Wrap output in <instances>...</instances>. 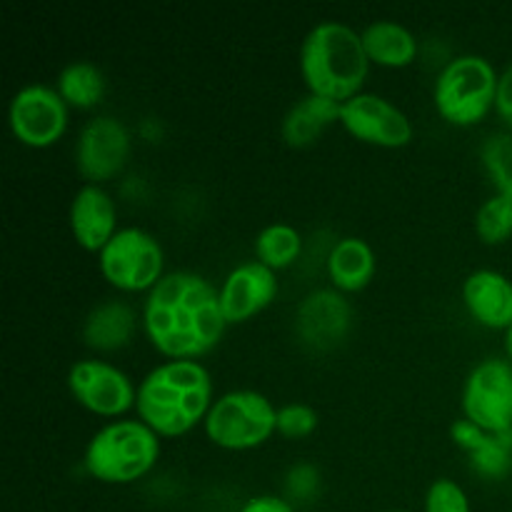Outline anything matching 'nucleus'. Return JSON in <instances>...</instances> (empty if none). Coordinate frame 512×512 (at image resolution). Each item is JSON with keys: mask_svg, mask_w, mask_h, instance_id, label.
Instances as JSON below:
<instances>
[{"mask_svg": "<svg viewBox=\"0 0 512 512\" xmlns=\"http://www.w3.org/2000/svg\"><path fill=\"white\" fill-rule=\"evenodd\" d=\"M140 323L165 360H200L228 328L218 285L195 270H168L145 293Z\"/></svg>", "mask_w": 512, "mask_h": 512, "instance_id": "nucleus-1", "label": "nucleus"}, {"mask_svg": "<svg viewBox=\"0 0 512 512\" xmlns=\"http://www.w3.org/2000/svg\"><path fill=\"white\" fill-rule=\"evenodd\" d=\"M213 400V375L200 360H163L140 378L135 413L160 438H180L205 423Z\"/></svg>", "mask_w": 512, "mask_h": 512, "instance_id": "nucleus-2", "label": "nucleus"}, {"mask_svg": "<svg viewBox=\"0 0 512 512\" xmlns=\"http://www.w3.org/2000/svg\"><path fill=\"white\" fill-rule=\"evenodd\" d=\"M370 65L363 38L343 20H320L300 43L298 68L305 88L335 103L363 93Z\"/></svg>", "mask_w": 512, "mask_h": 512, "instance_id": "nucleus-3", "label": "nucleus"}, {"mask_svg": "<svg viewBox=\"0 0 512 512\" xmlns=\"http://www.w3.org/2000/svg\"><path fill=\"white\" fill-rule=\"evenodd\" d=\"M160 460V435L140 418L100 425L83 450V468L105 485H130L145 478Z\"/></svg>", "mask_w": 512, "mask_h": 512, "instance_id": "nucleus-4", "label": "nucleus"}, {"mask_svg": "<svg viewBox=\"0 0 512 512\" xmlns=\"http://www.w3.org/2000/svg\"><path fill=\"white\" fill-rule=\"evenodd\" d=\"M500 73L485 55L460 53L445 60L433 83V103L440 118L458 128L478 125L495 110Z\"/></svg>", "mask_w": 512, "mask_h": 512, "instance_id": "nucleus-5", "label": "nucleus"}, {"mask_svg": "<svg viewBox=\"0 0 512 512\" xmlns=\"http://www.w3.org/2000/svg\"><path fill=\"white\" fill-rule=\"evenodd\" d=\"M278 405L265 393L253 388L225 390L215 395L203 430L208 440L230 453L260 448L275 435Z\"/></svg>", "mask_w": 512, "mask_h": 512, "instance_id": "nucleus-6", "label": "nucleus"}, {"mask_svg": "<svg viewBox=\"0 0 512 512\" xmlns=\"http://www.w3.org/2000/svg\"><path fill=\"white\" fill-rule=\"evenodd\" d=\"M98 268L120 293H148L165 275V250L150 230L123 225L98 253Z\"/></svg>", "mask_w": 512, "mask_h": 512, "instance_id": "nucleus-7", "label": "nucleus"}, {"mask_svg": "<svg viewBox=\"0 0 512 512\" xmlns=\"http://www.w3.org/2000/svg\"><path fill=\"white\" fill-rule=\"evenodd\" d=\"M463 418L488 433L512 430V363L490 355L468 370L460 390Z\"/></svg>", "mask_w": 512, "mask_h": 512, "instance_id": "nucleus-8", "label": "nucleus"}, {"mask_svg": "<svg viewBox=\"0 0 512 512\" xmlns=\"http://www.w3.org/2000/svg\"><path fill=\"white\" fill-rule=\"evenodd\" d=\"M68 393L75 403L100 418L118 420L128 410H135L138 383L120 365L103 358L75 360L65 375Z\"/></svg>", "mask_w": 512, "mask_h": 512, "instance_id": "nucleus-9", "label": "nucleus"}, {"mask_svg": "<svg viewBox=\"0 0 512 512\" xmlns=\"http://www.w3.org/2000/svg\"><path fill=\"white\" fill-rule=\"evenodd\" d=\"M70 123V105L55 85L25 83L8 103L10 133L28 148H50L65 135Z\"/></svg>", "mask_w": 512, "mask_h": 512, "instance_id": "nucleus-10", "label": "nucleus"}, {"mask_svg": "<svg viewBox=\"0 0 512 512\" xmlns=\"http://www.w3.org/2000/svg\"><path fill=\"white\" fill-rule=\"evenodd\" d=\"M133 135L128 125L110 113H98L88 118L75 138V168L85 183L103 185L118 178L130 160Z\"/></svg>", "mask_w": 512, "mask_h": 512, "instance_id": "nucleus-11", "label": "nucleus"}, {"mask_svg": "<svg viewBox=\"0 0 512 512\" xmlns=\"http://www.w3.org/2000/svg\"><path fill=\"white\" fill-rule=\"evenodd\" d=\"M340 125L355 140L375 148H405L415 133L413 120L398 103L368 90L340 105Z\"/></svg>", "mask_w": 512, "mask_h": 512, "instance_id": "nucleus-12", "label": "nucleus"}, {"mask_svg": "<svg viewBox=\"0 0 512 512\" xmlns=\"http://www.w3.org/2000/svg\"><path fill=\"white\" fill-rule=\"evenodd\" d=\"M218 290L225 320L228 325H235L263 313L278 298L280 280L273 268L263 265L258 258H250L233 265L220 280Z\"/></svg>", "mask_w": 512, "mask_h": 512, "instance_id": "nucleus-13", "label": "nucleus"}, {"mask_svg": "<svg viewBox=\"0 0 512 512\" xmlns=\"http://www.w3.org/2000/svg\"><path fill=\"white\" fill-rule=\"evenodd\" d=\"M353 325V308L345 293L335 288H315L295 308V333L305 345L318 350L343 343Z\"/></svg>", "mask_w": 512, "mask_h": 512, "instance_id": "nucleus-14", "label": "nucleus"}, {"mask_svg": "<svg viewBox=\"0 0 512 512\" xmlns=\"http://www.w3.org/2000/svg\"><path fill=\"white\" fill-rule=\"evenodd\" d=\"M68 225L80 248L88 253H100L120 230L118 203L103 185L83 183L70 200Z\"/></svg>", "mask_w": 512, "mask_h": 512, "instance_id": "nucleus-15", "label": "nucleus"}, {"mask_svg": "<svg viewBox=\"0 0 512 512\" xmlns=\"http://www.w3.org/2000/svg\"><path fill=\"white\" fill-rule=\"evenodd\" d=\"M465 310L478 325L490 330L512 328V278L495 268H478L460 285Z\"/></svg>", "mask_w": 512, "mask_h": 512, "instance_id": "nucleus-16", "label": "nucleus"}, {"mask_svg": "<svg viewBox=\"0 0 512 512\" xmlns=\"http://www.w3.org/2000/svg\"><path fill=\"white\" fill-rule=\"evenodd\" d=\"M450 438L468 455L470 468L480 478L500 480L512 470V430L488 433L468 418H458L450 425Z\"/></svg>", "mask_w": 512, "mask_h": 512, "instance_id": "nucleus-17", "label": "nucleus"}, {"mask_svg": "<svg viewBox=\"0 0 512 512\" xmlns=\"http://www.w3.org/2000/svg\"><path fill=\"white\" fill-rule=\"evenodd\" d=\"M140 323L138 310L120 298H108L95 303L83 318V335L85 345L98 353H115L133 343Z\"/></svg>", "mask_w": 512, "mask_h": 512, "instance_id": "nucleus-18", "label": "nucleus"}, {"mask_svg": "<svg viewBox=\"0 0 512 512\" xmlns=\"http://www.w3.org/2000/svg\"><path fill=\"white\" fill-rule=\"evenodd\" d=\"M378 270L373 245L358 235H345L333 243L325 258V273L340 293H358L368 288Z\"/></svg>", "mask_w": 512, "mask_h": 512, "instance_id": "nucleus-19", "label": "nucleus"}, {"mask_svg": "<svg viewBox=\"0 0 512 512\" xmlns=\"http://www.w3.org/2000/svg\"><path fill=\"white\" fill-rule=\"evenodd\" d=\"M340 105L323 95L305 93L285 110L280 120V135L290 148H308L330 125L340 123Z\"/></svg>", "mask_w": 512, "mask_h": 512, "instance_id": "nucleus-20", "label": "nucleus"}, {"mask_svg": "<svg viewBox=\"0 0 512 512\" xmlns=\"http://www.w3.org/2000/svg\"><path fill=\"white\" fill-rule=\"evenodd\" d=\"M360 38H363L370 63L383 65V68H405L418 58V38L408 25L398 20H370L360 30Z\"/></svg>", "mask_w": 512, "mask_h": 512, "instance_id": "nucleus-21", "label": "nucleus"}, {"mask_svg": "<svg viewBox=\"0 0 512 512\" xmlns=\"http://www.w3.org/2000/svg\"><path fill=\"white\" fill-rule=\"evenodd\" d=\"M55 88H58V93L63 95L70 108L90 110L103 103L108 80H105L100 65L93 63V60H70L60 68L58 78H55Z\"/></svg>", "mask_w": 512, "mask_h": 512, "instance_id": "nucleus-22", "label": "nucleus"}, {"mask_svg": "<svg viewBox=\"0 0 512 512\" xmlns=\"http://www.w3.org/2000/svg\"><path fill=\"white\" fill-rule=\"evenodd\" d=\"M253 250L260 263L278 273V270L290 268L300 258V253H303V233L293 223L275 220V223L260 228V233L255 235Z\"/></svg>", "mask_w": 512, "mask_h": 512, "instance_id": "nucleus-23", "label": "nucleus"}, {"mask_svg": "<svg viewBox=\"0 0 512 512\" xmlns=\"http://www.w3.org/2000/svg\"><path fill=\"white\" fill-rule=\"evenodd\" d=\"M480 165L495 193L512 198V130H495L480 143Z\"/></svg>", "mask_w": 512, "mask_h": 512, "instance_id": "nucleus-24", "label": "nucleus"}, {"mask_svg": "<svg viewBox=\"0 0 512 512\" xmlns=\"http://www.w3.org/2000/svg\"><path fill=\"white\" fill-rule=\"evenodd\" d=\"M475 235L485 245H500L512 238V198L493 193L475 210Z\"/></svg>", "mask_w": 512, "mask_h": 512, "instance_id": "nucleus-25", "label": "nucleus"}, {"mask_svg": "<svg viewBox=\"0 0 512 512\" xmlns=\"http://www.w3.org/2000/svg\"><path fill=\"white\" fill-rule=\"evenodd\" d=\"M320 415L313 405L303 400H290V403L278 405V420H275V433L283 435L285 440H303L318 430Z\"/></svg>", "mask_w": 512, "mask_h": 512, "instance_id": "nucleus-26", "label": "nucleus"}, {"mask_svg": "<svg viewBox=\"0 0 512 512\" xmlns=\"http://www.w3.org/2000/svg\"><path fill=\"white\" fill-rule=\"evenodd\" d=\"M423 512H473L463 485L453 478H435L423 498Z\"/></svg>", "mask_w": 512, "mask_h": 512, "instance_id": "nucleus-27", "label": "nucleus"}, {"mask_svg": "<svg viewBox=\"0 0 512 512\" xmlns=\"http://www.w3.org/2000/svg\"><path fill=\"white\" fill-rule=\"evenodd\" d=\"M285 488H288L290 503H305L313 500L320 488V473L313 463H295L285 475Z\"/></svg>", "mask_w": 512, "mask_h": 512, "instance_id": "nucleus-28", "label": "nucleus"}, {"mask_svg": "<svg viewBox=\"0 0 512 512\" xmlns=\"http://www.w3.org/2000/svg\"><path fill=\"white\" fill-rule=\"evenodd\" d=\"M238 512H298V510H295V505L290 503L285 495L260 493V495H253V498L245 500V503L240 505Z\"/></svg>", "mask_w": 512, "mask_h": 512, "instance_id": "nucleus-29", "label": "nucleus"}, {"mask_svg": "<svg viewBox=\"0 0 512 512\" xmlns=\"http://www.w3.org/2000/svg\"><path fill=\"white\" fill-rule=\"evenodd\" d=\"M495 113L500 115L508 130H512V63H508L498 80V98H495Z\"/></svg>", "mask_w": 512, "mask_h": 512, "instance_id": "nucleus-30", "label": "nucleus"}, {"mask_svg": "<svg viewBox=\"0 0 512 512\" xmlns=\"http://www.w3.org/2000/svg\"><path fill=\"white\" fill-rule=\"evenodd\" d=\"M505 358L512 363V328L505 333Z\"/></svg>", "mask_w": 512, "mask_h": 512, "instance_id": "nucleus-31", "label": "nucleus"}, {"mask_svg": "<svg viewBox=\"0 0 512 512\" xmlns=\"http://www.w3.org/2000/svg\"><path fill=\"white\" fill-rule=\"evenodd\" d=\"M380 512H413V510H380Z\"/></svg>", "mask_w": 512, "mask_h": 512, "instance_id": "nucleus-32", "label": "nucleus"}, {"mask_svg": "<svg viewBox=\"0 0 512 512\" xmlns=\"http://www.w3.org/2000/svg\"><path fill=\"white\" fill-rule=\"evenodd\" d=\"M195 512H205V510H195Z\"/></svg>", "mask_w": 512, "mask_h": 512, "instance_id": "nucleus-33", "label": "nucleus"}]
</instances>
